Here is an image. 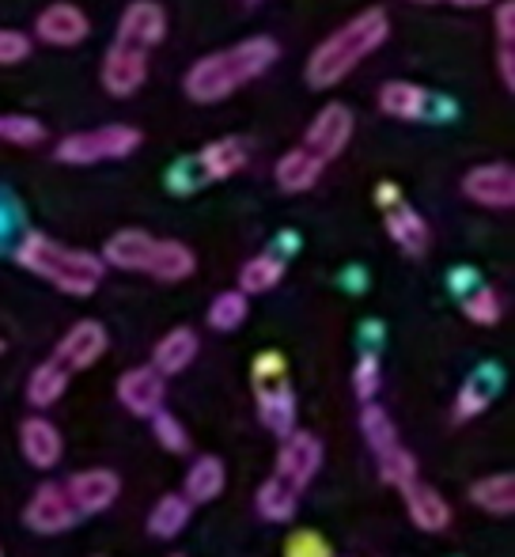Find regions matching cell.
Returning <instances> with one entry per match:
<instances>
[{
    "mask_svg": "<svg viewBox=\"0 0 515 557\" xmlns=\"http://www.w3.org/2000/svg\"><path fill=\"white\" fill-rule=\"evenodd\" d=\"M387 235L405 250V255H425L428 239H432L425 216H420L417 209H410V206L390 209V213H387Z\"/></svg>",
    "mask_w": 515,
    "mask_h": 557,
    "instance_id": "29",
    "label": "cell"
},
{
    "mask_svg": "<svg viewBox=\"0 0 515 557\" xmlns=\"http://www.w3.org/2000/svg\"><path fill=\"white\" fill-rule=\"evenodd\" d=\"M0 352H4V337H0Z\"/></svg>",
    "mask_w": 515,
    "mask_h": 557,
    "instance_id": "44",
    "label": "cell"
},
{
    "mask_svg": "<svg viewBox=\"0 0 515 557\" xmlns=\"http://www.w3.org/2000/svg\"><path fill=\"white\" fill-rule=\"evenodd\" d=\"M193 270H198V255H193L186 243L155 239V255H152V265H148V273H152L155 281H167V285H175V281L193 277Z\"/></svg>",
    "mask_w": 515,
    "mask_h": 557,
    "instance_id": "24",
    "label": "cell"
},
{
    "mask_svg": "<svg viewBox=\"0 0 515 557\" xmlns=\"http://www.w3.org/2000/svg\"><path fill=\"white\" fill-rule=\"evenodd\" d=\"M68 497H73L76 512L80 516H99L118 500L122 493V478L106 467H91V470H80V474L68 478Z\"/></svg>",
    "mask_w": 515,
    "mask_h": 557,
    "instance_id": "12",
    "label": "cell"
},
{
    "mask_svg": "<svg viewBox=\"0 0 515 557\" xmlns=\"http://www.w3.org/2000/svg\"><path fill=\"white\" fill-rule=\"evenodd\" d=\"M285 557H334L330 543L315 531H296L285 543Z\"/></svg>",
    "mask_w": 515,
    "mask_h": 557,
    "instance_id": "38",
    "label": "cell"
},
{
    "mask_svg": "<svg viewBox=\"0 0 515 557\" xmlns=\"http://www.w3.org/2000/svg\"><path fill=\"white\" fill-rule=\"evenodd\" d=\"M497 73H501L504 91H515V42L497 46Z\"/></svg>",
    "mask_w": 515,
    "mask_h": 557,
    "instance_id": "42",
    "label": "cell"
},
{
    "mask_svg": "<svg viewBox=\"0 0 515 557\" xmlns=\"http://www.w3.org/2000/svg\"><path fill=\"white\" fill-rule=\"evenodd\" d=\"M463 315L478 326H497L501 323V296L493 288H478V293L463 300Z\"/></svg>",
    "mask_w": 515,
    "mask_h": 557,
    "instance_id": "35",
    "label": "cell"
},
{
    "mask_svg": "<svg viewBox=\"0 0 515 557\" xmlns=\"http://www.w3.org/2000/svg\"><path fill=\"white\" fill-rule=\"evenodd\" d=\"M410 4H425V8H432V4H448V8H486V4H493V0H410Z\"/></svg>",
    "mask_w": 515,
    "mask_h": 557,
    "instance_id": "43",
    "label": "cell"
},
{
    "mask_svg": "<svg viewBox=\"0 0 515 557\" xmlns=\"http://www.w3.org/2000/svg\"><path fill=\"white\" fill-rule=\"evenodd\" d=\"M15 262L65 296H91L106 273V262L99 255L65 247V243L50 239L42 232L23 235L20 247H15Z\"/></svg>",
    "mask_w": 515,
    "mask_h": 557,
    "instance_id": "3",
    "label": "cell"
},
{
    "mask_svg": "<svg viewBox=\"0 0 515 557\" xmlns=\"http://www.w3.org/2000/svg\"><path fill=\"white\" fill-rule=\"evenodd\" d=\"M228 485V470H224V459L221 455H201L193 459V467L186 470V482H183V497L190 505H209L216 500Z\"/></svg>",
    "mask_w": 515,
    "mask_h": 557,
    "instance_id": "20",
    "label": "cell"
},
{
    "mask_svg": "<svg viewBox=\"0 0 515 557\" xmlns=\"http://www.w3.org/2000/svg\"><path fill=\"white\" fill-rule=\"evenodd\" d=\"M68 375H73V372H68L58 357L42 360V364H38L35 372H30V380H27V403L35 406V410L53 406L68 391Z\"/></svg>",
    "mask_w": 515,
    "mask_h": 557,
    "instance_id": "27",
    "label": "cell"
},
{
    "mask_svg": "<svg viewBox=\"0 0 515 557\" xmlns=\"http://www.w3.org/2000/svg\"><path fill=\"white\" fill-rule=\"evenodd\" d=\"M277 58H280L277 38H269V35L243 38V42L224 46V50L201 58L198 65L186 73L183 88H186V96L201 107L224 103V99H231L239 88H247L251 81L269 73V69L277 65Z\"/></svg>",
    "mask_w": 515,
    "mask_h": 557,
    "instance_id": "1",
    "label": "cell"
},
{
    "mask_svg": "<svg viewBox=\"0 0 515 557\" xmlns=\"http://www.w3.org/2000/svg\"><path fill=\"white\" fill-rule=\"evenodd\" d=\"M140 129L133 125H96V129H84V133H68L65 140L58 145V160L61 163H73V168H91V163H103V160H126L140 148Z\"/></svg>",
    "mask_w": 515,
    "mask_h": 557,
    "instance_id": "4",
    "label": "cell"
},
{
    "mask_svg": "<svg viewBox=\"0 0 515 557\" xmlns=\"http://www.w3.org/2000/svg\"><path fill=\"white\" fill-rule=\"evenodd\" d=\"M402 500H405V512H410V520L417 523L420 531H443L451 523V505L448 497H443L440 490H432V485L425 482H405L402 485Z\"/></svg>",
    "mask_w": 515,
    "mask_h": 557,
    "instance_id": "17",
    "label": "cell"
},
{
    "mask_svg": "<svg viewBox=\"0 0 515 557\" xmlns=\"http://www.w3.org/2000/svg\"><path fill=\"white\" fill-rule=\"evenodd\" d=\"M296 505H300V490H296L292 482H285L280 474L265 478L262 490H258V497H254L258 516L269 523H288L296 516Z\"/></svg>",
    "mask_w": 515,
    "mask_h": 557,
    "instance_id": "25",
    "label": "cell"
},
{
    "mask_svg": "<svg viewBox=\"0 0 515 557\" xmlns=\"http://www.w3.org/2000/svg\"><path fill=\"white\" fill-rule=\"evenodd\" d=\"M148 421H152V433H155V441H160V447H167V451H175V455H183L186 447H190V433H186V425L178 418L155 410Z\"/></svg>",
    "mask_w": 515,
    "mask_h": 557,
    "instance_id": "36",
    "label": "cell"
},
{
    "mask_svg": "<svg viewBox=\"0 0 515 557\" xmlns=\"http://www.w3.org/2000/svg\"><path fill=\"white\" fill-rule=\"evenodd\" d=\"M493 27L501 42H515V0H501V4H497Z\"/></svg>",
    "mask_w": 515,
    "mask_h": 557,
    "instance_id": "41",
    "label": "cell"
},
{
    "mask_svg": "<svg viewBox=\"0 0 515 557\" xmlns=\"http://www.w3.org/2000/svg\"><path fill=\"white\" fill-rule=\"evenodd\" d=\"M470 505L486 516H512L515 512V478L512 474H486L470 485Z\"/></svg>",
    "mask_w": 515,
    "mask_h": 557,
    "instance_id": "28",
    "label": "cell"
},
{
    "mask_svg": "<svg viewBox=\"0 0 515 557\" xmlns=\"http://www.w3.org/2000/svg\"><path fill=\"white\" fill-rule=\"evenodd\" d=\"M497 387H501V383H489L486 372L470 375V380L463 383V391H459V398H455V421L481 418V413L489 410V403H493Z\"/></svg>",
    "mask_w": 515,
    "mask_h": 557,
    "instance_id": "32",
    "label": "cell"
},
{
    "mask_svg": "<svg viewBox=\"0 0 515 557\" xmlns=\"http://www.w3.org/2000/svg\"><path fill=\"white\" fill-rule=\"evenodd\" d=\"M288 364L280 352H262V357L254 360V383H273V380H285Z\"/></svg>",
    "mask_w": 515,
    "mask_h": 557,
    "instance_id": "40",
    "label": "cell"
},
{
    "mask_svg": "<svg viewBox=\"0 0 515 557\" xmlns=\"http://www.w3.org/2000/svg\"><path fill=\"white\" fill-rule=\"evenodd\" d=\"M318 467H323V441L315 433H303V429H292V433L280 436V451H277V474L285 482H292L296 490H307L315 482Z\"/></svg>",
    "mask_w": 515,
    "mask_h": 557,
    "instance_id": "8",
    "label": "cell"
},
{
    "mask_svg": "<svg viewBox=\"0 0 515 557\" xmlns=\"http://www.w3.org/2000/svg\"><path fill=\"white\" fill-rule=\"evenodd\" d=\"M198 334L190 331V326H175V331H167L155 342L152 349V368L163 375H178L186 372V368L193 364V357H198Z\"/></svg>",
    "mask_w": 515,
    "mask_h": 557,
    "instance_id": "21",
    "label": "cell"
},
{
    "mask_svg": "<svg viewBox=\"0 0 515 557\" xmlns=\"http://www.w3.org/2000/svg\"><path fill=\"white\" fill-rule=\"evenodd\" d=\"M46 137V125L30 114H0V140L8 145H20V148H30Z\"/></svg>",
    "mask_w": 515,
    "mask_h": 557,
    "instance_id": "34",
    "label": "cell"
},
{
    "mask_svg": "<svg viewBox=\"0 0 515 557\" xmlns=\"http://www.w3.org/2000/svg\"><path fill=\"white\" fill-rule=\"evenodd\" d=\"M361 429H364V441H368L372 455L379 459V478L394 490H402L405 482L417 478V459L405 451L402 436H398L394 421L387 418V410H379L376 403L364 406L361 413Z\"/></svg>",
    "mask_w": 515,
    "mask_h": 557,
    "instance_id": "5",
    "label": "cell"
},
{
    "mask_svg": "<svg viewBox=\"0 0 515 557\" xmlns=\"http://www.w3.org/2000/svg\"><path fill=\"white\" fill-rule=\"evenodd\" d=\"M379 111L398 122H417L428 114V91L410 81H387L379 88Z\"/></svg>",
    "mask_w": 515,
    "mask_h": 557,
    "instance_id": "23",
    "label": "cell"
},
{
    "mask_svg": "<svg viewBox=\"0 0 515 557\" xmlns=\"http://www.w3.org/2000/svg\"><path fill=\"white\" fill-rule=\"evenodd\" d=\"M379 357L376 352H364L361 360H356V368H353V391H356V398L361 403H372L376 398V391H379Z\"/></svg>",
    "mask_w": 515,
    "mask_h": 557,
    "instance_id": "37",
    "label": "cell"
},
{
    "mask_svg": "<svg viewBox=\"0 0 515 557\" xmlns=\"http://www.w3.org/2000/svg\"><path fill=\"white\" fill-rule=\"evenodd\" d=\"M27 53H30V38L23 30L0 27V69L20 65V61H27Z\"/></svg>",
    "mask_w": 515,
    "mask_h": 557,
    "instance_id": "39",
    "label": "cell"
},
{
    "mask_svg": "<svg viewBox=\"0 0 515 557\" xmlns=\"http://www.w3.org/2000/svg\"><path fill=\"white\" fill-rule=\"evenodd\" d=\"M258 391V410H262V425L269 433L285 436L296 429V395L285 380H273V383H254Z\"/></svg>",
    "mask_w": 515,
    "mask_h": 557,
    "instance_id": "19",
    "label": "cell"
},
{
    "mask_svg": "<svg viewBox=\"0 0 515 557\" xmlns=\"http://www.w3.org/2000/svg\"><path fill=\"white\" fill-rule=\"evenodd\" d=\"M35 35L42 38L46 46H61V50H65V46H80L84 38L91 35V23L76 4H68V0H53L50 8L38 12Z\"/></svg>",
    "mask_w": 515,
    "mask_h": 557,
    "instance_id": "14",
    "label": "cell"
},
{
    "mask_svg": "<svg viewBox=\"0 0 515 557\" xmlns=\"http://www.w3.org/2000/svg\"><path fill=\"white\" fill-rule=\"evenodd\" d=\"M152 255H155V235H148L145 227H122L103 247V262L126 273H148Z\"/></svg>",
    "mask_w": 515,
    "mask_h": 557,
    "instance_id": "16",
    "label": "cell"
},
{
    "mask_svg": "<svg viewBox=\"0 0 515 557\" xmlns=\"http://www.w3.org/2000/svg\"><path fill=\"white\" fill-rule=\"evenodd\" d=\"M175 557H183V554H175Z\"/></svg>",
    "mask_w": 515,
    "mask_h": 557,
    "instance_id": "47",
    "label": "cell"
},
{
    "mask_svg": "<svg viewBox=\"0 0 515 557\" xmlns=\"http://www.w3.org/2000/svg\"><path fill=\"white\" fill-rule=\"evenodd\" d=\"M198 163H201V171H205L209 183H221V178H231L236 171H243L247 145L239 137H221V140H213V145L201 148Z\"/></svg>",
    "mask_w": 515,
    "mask_h": 557,
    "instance_id": "26",
    "label": "cell"
},
{
    "mask_svg": "<svg viewBox=\"0 0 515 557\" xmlns=\"http://www.w3.org/2000/svg\"><path fill=\"white\" fill-rule=\"evenodd\" d=\"M463 194L481 209H512L515 206V168L512 163H481L466 171Z\"/></svg>",
    "mask_w": 515,
    "mask_h": 557,
    "instance_id": "11",
    "label": "cell"
},
{
    "mask_svg": "<svg viewBox=\"0 0 515 557\" xmlns=\"http://www.w3.org/2000/svg\"><path fill=\"white\" fill-rule=\"evenodd\" d=\"M280 277H285V262H280L277 255H258L239 270V288H243L247 296H262V293H269V288H277Z\"/></svg>",
    "mask_w": 515,
    "mask_h": 557,
    "instance_id": "31",
    "label": "cell"
},
{
    "mask_svg": "<svg viewBox=\"0 0 515 557\" xmlns=\"http://www.w3.org/2000/svg\"><path fill=\"white\" fill-rule=\"evenodd\" d=\"M0 557H4V550H0Z\"/></svg>",
    "mask_w": 515,
    "mask_h": 557,
    "instance_id": "46",
    "label": "cell"
},
{
    "mask_svg": "<svg viewBox=\"0 0 515 557\" xmlns=\"http://www.w3.org/2000/svg\"><path fill=\"white\" fill-rule=\"evenodd\" d=\"M349 140H353V111H349L346 103H326L323 111L315 114V122L307 125L303 148H311L318 160L330 163L346 152Z\"/></svg>",
    "mask_w": 515,
    "mask_h": 557,
    "instance_id": "9",
    "label": "cell"
},
{
    "mask_svg": "<svg viewBox=\"0 0 515 557\" xmlns=\"http://www.w3.org/2000/svg\"><path fill=\"white\" fill-rule=\"evenodd\" d=\"M326 163L318 160L311 148H292V152H285L277 160V168H273V175H277V186L285 194H303L311 190V186L318 183V175H323Z\"/></svg>",
    "mask_w": 515,
    "mask_h": 557,
    "instance_id": "22",
    "label": "cell"
},
{
    "mask_svg": "<svg viewBox=\"0 0 515 557\" xmlns=\"http://www.w3.org/2000/svg\"><path fill=\"white\" fill-rule=\"evenodd\" d=\"M23 523H27L35 535H65L80 523V512H76L73 497H68L65 485L46 482L35 490V497L23 508Z\"/></svg>",
    "mask_w": 515,
    "mask_h": 557,
    "instance_id": "6",
    "label": "cell"
},
{
    "mask_svg": "<svg viewBox=\"0 0 515 557\" xmlns=\"http://www.w3.org/2000/svg\"><path fill=\"white\" fill-rule=\"evenodd\" d=\"M148 58H152V53L111 42V50H106V58H103V73H99L106 96H114V99L137 96L148 81Z\"/></svg>",
    "mask_w": 515,
    "mask_h": 557,
    "instance_id": "10",
    "label": "cell"
},
{
    "mask_svg": "<svg viewBox=\"0 0 515 557\" xmlns=\"http://www.w3.org/2000/svg\"><path fill=\"white\" fill-rule=\"evenodd\" d=\"M247 311H251V304H247V293L243 288H231V293H221L213 300V308H209V326L213 331H239V326L247 323Z\"/></svg>",
    "mask_w": 515,
    "mask_h": 557,
    "instance_id": "33",
    "label": "cell"
},
{
    "mask_svg": "<svg viewBox=\"0 0 515 557\" xmlns=\"http://www.w3.org/2000/svg\"><path fill=\"white\" fill-rule=\"evenodd\" d=\"M163 38H167V12H163V4H155V0H133V4H126L118 30H114V42L152 53Z\"/></svg>",
    "mask_w": 515,
    "mask_h": 557,
    "instance_id": "7",
    "label": "cell"
},
{
    "mask_svg": "<svg viewBox=\"0 0 515 557\" xmlns=\"http://www.w3.org/2000/svg\"><path fill=\"white\" fill-rule=\"evenodd\" d=\"M20 447H23V459L30 462V467L38 470H53L61 462V451H65V444H61V433L53 421L46 418H27L20 425Z\"/></svg>",
    "mask_w": 515,
    "mask_h": 557,
    "instance_id": "18",
    "label": "cell"
},
{
    "mask_svg": "<svg viewBox=\"0 0 515 557\" xmlns=\"http://www.w3.org/2000/svg\"><path fill=\"white\" fill-rule=\"evenodd\" d=\"M247 4H258V0H247Z\"/></svg>",
    "mask_w": 515,
    "mask_h": 557,
    "instance_id": "45",
    "label": "cell"
},
{
    "mask_svg": "<svg viewBox=\"0 0 515 557\" xmlns=\"http://www.w3.org/2000/svg\"><path fill=\"white\" fill-rule=\"evenodd\" d=\"M193 516V505L183 497V493H167V497L155 500L152 516H148V535L155 539H175L183 535V528L190 523Z\"/></svg>",
    "mask_w": 515,
    "mask_h": 557,
    "instance_id": "30",
    "label": "cell"
},
{
    "mask_svg": "<svg viewBox=\"0 0 515 557\" xmlns=\"http://www.w3.org/2000/svg\"><path fill=\"white\" fill-rule=\"evenodd\" d=\"M390 35V20L384 8H364L356 12L346 27H338L334 35H326L323 42L311 50L307 69H303V81L315 91H326L334 84L346 81L353 69H361Z\"/></svg>",
    "mask_w": 515,
    "mask_h": 557,
    "instance_id": "2",
    "label": "cell"
},
{
    "mask_svg": "<svg viewBox=\"0 0 515 557\" xmlns=\"http://www.w3.org/2000/svg\"><path fill=\"white\" fill-rule=\"evenodd\" d=\"M106 345H111L106 326L96 323V319H80V323L58 342V352H53V357H58L68 372H84V368H91L99 357H103Z\"/></svg>",
    "mask_w": 515,
    "mask_h": 557,
    "instance_id": "15",
    "label": "cell"
},
{
    "mask_svg": "<svg viewBox=\"0 0 515 557\" xmlns=\"http://www.w3.org/2000/svg\"><path fill=\"white\" fill-rule=\"evenodd\" d=\"M163 398H167V375L155 372L152 364L129 368L118 380V403L133 418H152L155 410H163Z\"/></svg>",
    "mask_w": 515,
    "mask_h": 557,
    "instance_id": "13",
    "label": "cell"
}]
</instances>
